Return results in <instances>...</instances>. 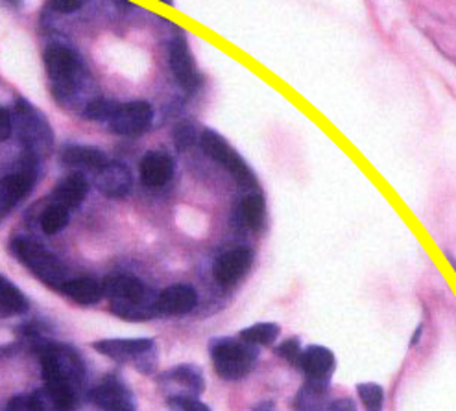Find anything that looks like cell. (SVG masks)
<instances>
[{
	"mask_svg": "<svg viewBox=\"0 0 456 411\" xmlns=\"http://www.w3.org/2000/svg\"><path fill=\"white\" fill-rule=\"evenodd\" d=\"M43 391L58 411H72L78 402V390L86 369L80 354L65 345H46L39 351Z\"/></svg>",
	"mask_w": 456,
	"mask_h": 411,
	"instance_id": "obj_1",
	"label": "cell"
},
{
	"mask_svg": "<svg viewBox=\"0 0 456 411\" xmlns=\"http://www.w3.org/2000/svg\"><path fill=\"white\" fill-rule=\"evenodd\" d=\"M45 68L53 87V94L60 101H67L78 94L86 82V67L82 58L70 46L53 44L45 50Z\"/></svg>",
	"mask_w": 456,
	"mask_h": 411,
	"instance_id": "obj_2",
	"label": "cell"
},
{
	"mask_svg": "<svg viewBox=\"0 0 456 411\" xmlns=\"http://www.w3.org/2000/svg\"><path fill=\"white\" fill-rule=\"evenodd\" d=\"M209 351L216 375L230 382L246 378L259 359V347L240 338H216L211 342Z\"/></svg>",
	"mask_w": 456,
	"mask_h": 411,
	"instance_id": "obj_3",
	"label": "cell"
},
{
	"mask_svg": "<svg viewBox=\"0 0 456 411\" xmlns=\"http://www.w3.org/2000/svg\"><path fill=\"white\" fill-rule=\"evenodd\" d=\"M10 251L37 278H41L50 288H60L69 280L67 268L56 254L46 251L41 244L27 237H15L10 244Z\"/></svg>",
	"mask_w": 456,
	"mask_h": 411,
	"instance_id": "obj_4",
	"label": "cell"
},
{
	"mask_svg": "<svg viewBox=\"0 0 456 411\" xmlns=\"http://www.w3.org/2000/svg\"><path fill=\"white\" fill-rule=\"evenodd\" d=\"M17 135L22 146L37 159L48 156L54 146V133L45 115L24 98L15 100Z\"/></svg>",
	"mask_w": 456,
	"mask_h": 411,
	"instance_id": "obj_5",
	"label": "cell"
},
{
	"mask_svg": "<svg viewBox=\"0 0 456 411\" xmlns=\"http://www.w3.org/2000/svg\"><path fill=\"white\" fill-rule=\"evenodd\" d=\"M201 149L206 151V156L215 159L218 165H222L227 172H230L235 179V183L242 190H257V177L253 170L248 166V163L239 156V153L232 148L220 133L213 130H206L200 137Z\"/></svg>",
	"mask_w": 456,
	"mask_h": 411,
	"instance_id": "obj_6",
	"label": "cell"
},
{
	"mask_svg": "<svg viewBox=\"0 0 456 411\" xmlns=\"http://www.w3.org/2000/svg\"><path fill=\"white\" fill-rule=\"evenodd\" d=\"M93 347L118 364L134 362L142 375H151L158 366L156 345L150 338H128V340H100Z\"/></svg>",
	"mask_w": 456,
	"mask_h": 411,
	"instance_id": "obj_7",
	"label": "cell"
},
{
	"mask_svg": "<svg viewBox=\"0 0 456 411\" xmlns=\"http://www.w3.org/2000/svg\"><path fill=\"white\" fill-rule=\"evenodd\" d=\"M37 157L24 151L19 159V170L0 179V216L8 214L17 203L27 197L36 187Z\"/></svg>",
	"mask_w": 456,
	"mask_h": 411,
	"instance_id": "obj_8",
	"label": "cell"
},
{
	"mask_svg": "<svg viewBox=\"0 0 456 411\" xmlns=\"http://www.w3.org/2000/svg\"><path fill=\"white\" fill-rule=\"evenodd\" d=\"M297 369L305 375V388L316 393H327L331 385V376L337 369V358L331 349L311 345L301 351Z\"/></svg>",
	"mask_w": 456,
	"mask_h": 411,
	"instance_id": "obj_9",
	"label": "cell"
},
{
	"mask_svg": "<svg viewBox=\"0 0 456 411\" xmlns=\"http://www.w3.org/2000/svg\"><path fill=\"white\" fill-rule=\"evenodd\" d=\"M154 122V108L144 100L120 104L117 115L110 122V130L117 135L135 137L144 133Z\"/></svg>",
	"mask_w": 456,
	"mask_h": 411,
	"instance_id": "obj_10",
	"label": "cell"
},
{
	"mask_svg": "<svg viewBox=\"0 0 456 411\" xmlns=\"http://www.w3.org/2000/svg\"><path fill=\"white\" fill-rule=\"evenodd\" d=\"M168 399H198L206 390L204 375L196 366H177L159 376Z\"/></svg>",
	"mask_w": 456,
	"mask_h": 411,
	"instance_id": "obj_11",
	"label": "cell"
},
{
	"mask_svg": "<svg viewBox=\"0 0 456 411\" xmlns=\"http://www.w3.org/2000/svg\"><path fill=\"white\" fill-rule=\"evenodd\" d=\"M168 58L170 68L175 76V80L187 93H194L201 85V76L196 70L194 58L191 54V48L183 36H175L168 43Z\"/></svg>",
	"mask_w": 456,
	"mask_h": 411,
	"instance_id": "obj_12",
	"label": "cell"
},
{
	"mask_svg": "<svg viewBox=\"0 0 456 411\" xmlns=\"http://www.w3.org/2000/svg\"><path fill=\"white\" fill-rule=\"evenodd\" d=\"M89 400L102 411H137L134 393L117 376H108L89 393Z\"/></svg>",
	"mask_w": 456,
	"mask_h": 411,
	"instance_id": "obj_13",
	"label": "cell"
},
{
	"mask_svg": "<svg viewBox=\"0 0 456 411\" xmlns=\"http://www.w3.org/2000/svg\"><path fill=\"white\" fill-rule=\"evenodd\" d=\"M253 266V253L248 247H237L222 253L213 264V275L218 285L235 286Z\"/></svg>",
	"mask_w": 456,
	"mask_h": 411,
	"instance_id": "obj_14",
	"label": "cell"
},
{
	"mask_svg": "<svg viewBox=\"0 0 456 411\" xmlns=\"http://www.w3.org/2000/svg\"><path fill=\"white\" fill-rule=\"evenodd\" d=\"M94 185L96 189L108 197L120 199L126 197L132 190L134 177L130 168L122 163L110 161L102 170L94 173Z\"/></svg>",
	"mask_w": 456,
	"mask_h": 411,
	"instance_id": "obj_15",
	"label": "cell"
},
{
	"mask_svg": "<svg viewBox=\"0 0 456 411\" xmlns=\"http://www.w3.org/2000/svg\"><path fill=\"white\" fill-rule=\"evenodd\" d=\"M156 312L163 316H185L198 304V294L192 286L174 285L159 294L156 299Z\"/></svg>",
	"mask_w": 456,
	"mask_h": 411,
	"instance_id": "obj_16",
	"label": "cell"
},
{
	"mask_svg": "<svg viewBox=\"0 0 456 411\" xmlns=\"http://www.w3.org/2000/svg\"><path fill=\"white\" fill-rule=\"evenodd\" d=\"M61 163L78 172H93L98 173L102 170L110 159L104 151H100L91 146L84 144H67L61 151Z\"/></svg>",
	"mask_w": 456,
	"mask_h": 411,
	"instance_id": "obj_17",
	"label": "cell"
},
{
	"mask_svg": "<svg viewBox=\"0 0 456 411\" xmlns=\"http://www.w3.org/2000/svg\"><path fill=\"white\" fill-rule=\"evenodd\" d=\"M87 192H89L87 177L82 172H74L56 185L50 199H53V205H58V207H63L70 213L80 207L84 199L87 197Z\"/></svg>",
	"mask_w": 456,
	"mask_h": 411,
	"instance_id": "obj_18",
	"label": "cell"
},
{
	"mask_svg": "<svg viewBox=\"0 0 456 411\" xmlns=\"http://www.w3.org/2000/svg\"><path fill=\"white\" fill-rule=\"evenodd\" d=\"M174 161L163 151H148L141 161V181L146 187H163L174 177Z\"/></svg>",
	"mask_w": 456,
	"mask_h": 411,
	"instance_id": "obj_19",
	"label": "cell"
},
{
	"mask_svg": "<svg viewBox=\"0 0 456 411\" xmlns=\"http://www.w3.org/2000/svg\"><path fill=\"white\" fill-rule=\"evenodd\" d=\"M104 297L118 302H141L146 299V290L141 278L132 275H111L102 282Z\"/></svg>",
	"mask_w": 456,
	"mask_h": 411,
	"instance_id": "obj_20",
	"label": "cell"
},
{
	"mask_svg": "<svg viewBox=\"0 0 456 411\" xmlns=\"http://www.w3.org/2000/svg\"><path fill=\"white\" fill-rule=\"evenodd\" d=\"M61 294H65L67 297H70L72 301H76L78 304H96L100 302V299L104 297L102 292V285L98 280H94L93 277H78V278H69L65 285L60 288Z\"/></svg>",
	"mask_w": 456,
	"mask_h": 411,
	"instance_id": "obj_21",
	"label": "cell"
},
{
	"mask_svg": "<svg viewBox=\"0 0 456 411\" xmlns=\"http://www.w3.org/2000/svg\"><path fill=\"white\" fill-rule=\"evenodd\" d=\"M239 220L251 230H263L266 225V201L259 192L248 194L239 205Z\"/></svg>",
	"mask_w": 456,
	"mask_h": 411,
	"instance_id": "obj_22",
	"label": "cell"
},
{
	"mask_svg": "<svg viewBox=\"0 0 456 411\" xmlns=\"http://www.w3.org/2000/svg\"><path fill=\"white\" fill-rule=\"evenodd\" d=\"M0 310L4 314H24L28 310V299L6 277H0Z\"/></svg>",
	"mask_w": 456,
	"mask_h": 411,
	"instance_id": "obj_23",
	"label": "cell"
},
{
	"mask_svg": "<svg viewBox=\"0 0 456 411\" xmlns=\"http://www.w3.org/2000/svg\"><path fill=\"white\" fill-rule=\"evenodd\" d=\"M281 336V326L277 323H257L240 330V340L256 347H270Z\"/></svg>",
	"mask_w": 456,
	"mask_h": 411,
	"instance_id": "obj_24",
	"label": "cell"
},
{
	"mask_svg": "<svg viewBox=\"0 0 456 411\" xmlns=\"http://www.w3.org/2000/svg\"><path fill=\"white\" fill-rule=\"evenodd\" d=\"M111 312L122 319H132V321H144V319L158 316L156 304L146 302V299L141 302L111 301Z\"/></svg>",
	"mask_w": 456,
	"mask_h": 411,
	"instance_id": "obj_25",
	"label": "cell"
},
{
	"mask_svg": "<svg viewBox=\"0 0 456 411\" xmlns=\"http://www.w3.org/2000/svg\"><path fill=\"white\" fill-rule=\"evenodd\" d=\"M120 104L115 100L110 98H94L87 101V106L84 108V118L93 120V122H111L113 117L117 115Z\"/></svg>",
	"mask_w": 456,
	"mask_h": 411,
	"instance_id": "obj_26",
	"label": "cell"
},
{
	"mask_svg": "<svg viewBox=\"0 0 456 411\" xmlns=\"http://www.w3.org/2000/svg\"><path fill=\"white\" fill-rule=\"evenodd\" d=\"M70 222V213L58 205H50L46 211L41 214V230L45 235L53 237L63 230Z\"/></svg>",
	"mask_w": 456,
	"mask_h": 411,
	"instance_id": "obj_27",
	"label": "cell"
},
{
	"mask_svg": "<svg viewBox=\"0 0 456 411\" xmlns=\"http://www.w3.org/2000/svg\"><path fill=\"white\" fill-rule=\"evenodd\" d=\"M357 395L366 407V411H383L385 409V390L375 382L357 383Z\"/></svg>",
	"mask_w": 456,
	"mask_h": 411,
	"instance_id": "obj_28",
	"label": "cell"
},
{
	"mask_svg": "<svg viewBox=\"0 0 456 411\" xmlns=\"http://www.w3.org/2000/svg\"><path fill=\"white\" fill-rule=\"evenodd\" d=\"M301 343L297 338H290V340H285L281 345L275 347V354L283 358L285 362H289L290 366H294L297 369V364H299V356H301Z\"/></svg>",
	"mask_w": 456,
	"mask_h": 411,
	"instance_id": "obj_29",
	"label": "cell"
},
{
	"mask_svg": "<svg viewBox=\"0 0 456 411\" xmlns=\"http://www.w3.org/2000/svg\"><path fill=\"white\" fill-rule=\"evenodd\" d=\"M196 141V130L191 124H180L174 132V144L177 151H187Z\"/></svg>",
	"mask_w": 456,
	"mask_h": 411,
	"instance_id": "obj_30",
	"label": "cell"
},
{
	"mask_svg": "<svg viewBox=\"0 0 456 411\" xmlns=\"http://www.w3.org/2000/svg\"><path fill=\"white\" fill-rule=\"evenodd\" d=\"M8 411H43V407H41V400H39L37 393L15 395L8 404Z\"/></svg>",
	"mask_w": 456,
	"mask_h": 411,
	"instance_id": "obj_31",
	"label": "cell"
},
{
	"mask_svg": "<svg viewBox=\"0 0 456 411\" xmlns=\"http://www.w3.org/2000/svg\"><path fill=\"white\" fill-rule=\"evenodd\" d=\"M170 411H211L209 406L198 399H168Z\"/></svg>",
	"mask_w": 456,
	"mask_h": 411,
	"instance_id": "obj_32",
	"label": "cell"
},
{
	"mask_svg": "<svg viewBox=\"0 0 456 411\" xmlns=\"http://www.w3.org/2000/svg\"><path fill=\"white\" fill-rule=\"evenodd\" d=\"M13 133V118L8 109L0 108V142L8 141Z\"/></svg>",
	"mask_w": 456,
	"mask_h": 411,
	"instance_id": "obj_33",
	"label": "cell"
},
{
	"mask_svg": "<svg viewBox=\"0 0 456 411\" xmlns=\"http://www.w3.org/2000/svg\"><path fill=\"white\" fill-rule=\"evenodd\" d=\"M82 6H84V3H74V0H72V3H69V0H63V3L50 4V8H54L56 13H63V15H72V13L78 12Z\"/></svg>",
	"mask_w": 456,
	"mask_h": 411,
	"instance_id": "obj_34",
	"label": "cell"
},
{
	"mask_svg": "<svg viewBox=\"0 0 456 411\" xmlns=\"http://www.w3.org/2000/svg\"><path fill=\"white\" fill-rule=\"evenodd\" d=\"M327 411H357V404H354L353 399H337L331 404L327 406Z\"/></svg>",
	"mask_w": 456,
	"mask_h": 411,
	"instance_id": "obj_35",
	"label": "cell"
},
{
	"mask_svg": "<svg viewBox=\"0 0 456 411\" xmlns=\"http://www.w3.org/2000/svg\"><path fill=\"white\" fill-rule=\"evenodd\" d=\"M253 411H275V407H273L272 402H261V404L253 407Z\"/></svg>",
	"mask_w": 456,
	"mask_h": 411,
	"instance_id": "obj_36",
	"label": "cell"
},
{
	"mask_svg": "<svg viewBox=\"0 0 456 411\" xmlns=\"http://www.w3.org/2000/svg\"><path fill=\"white\" fill-rule=\"evenodd\" d=\"M421 330H423V326L419 325V326H418V330L414 332V336H412V342H411V347H414L416 343H419V338H421Z\"/></svg>",
	"mask_w": 456,
	"mask_h": 411,
	"instance_id": "obj_37",
	"label": "cell"
}]
</instances>
